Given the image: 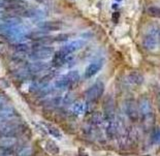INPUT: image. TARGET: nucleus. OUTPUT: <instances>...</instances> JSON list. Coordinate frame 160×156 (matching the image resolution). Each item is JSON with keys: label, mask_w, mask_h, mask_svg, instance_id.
I'll list each match as a JSON object with an SVG mask.
<instances>
[{"label": "nucleus", "mask_w": 160, "mask_h": 156, "mask_svg": "<svg viewBox=\"0 0 160 156\" xmlns=\"http://www.w3.org/2000/svg\"><path fill=\"white\" fill-rule=\"evenodd\" d=\"M71 82L69 81V79L67 78V76L61 77L58 80L55 81V88L57 89H67L71 86Z\"/></svg>", "instance_id": "2eb2a0df"}, {"label": "nucleus", "mask_w": 160, "mask_h": 156, "mask_svg": "<svg viewBox=\"0 0 160 156\" xmlns=\"http://www.w3.org/2000/svg\"><path fill=\"white\" fill-rule=\"evenodd\" d=\"M125 113L132 122H137L139 118L138 103L133 99H127L125 101Z\"/></svg>", "instance_id": "20e7f679"}, {"label": "nucleus", "mask_w": 160, "mask_h": 156, "mask_svg": "<svg viewBox=\"0 0 160 156\" xmlns=\"http://www.w3.org/2000/svg\"><path fill=\"white\" fill-rule=\"evenodd\" d=\"M90 124L94 125V126H99V125L104 123V118L103 115L99 113V112H95L90 116Z\"/></svg>", "instance_id": "dca6fc26"}, {"label": "nucleus", "mask_w": 160, "mask_h": 156, "mask_svg": "<svg viewBox=\"0 0 160 156\" xmlns=\"http://www.w3.org/2000/svg\"><path fill=\"white\" fill-rule=\"evenodd\" d=\"M84 46H85L84 40H74V42H71L68 45L62 47L61 51H62L63 53H65L66 55H69V54L76 52V51L80 50L81 48H83Z\"/></svg>", "instance_id": "423d86ee"}, {"label": "nucleus", "mask_w": 160, "mask_h": 156, "mask_svg": "<svg viewBox=\"0 0 160 156\" xmlns=\"http://www.w3.org/2000/svg\"><path fill=\"white\" fill-rule=\"evenodd\" d=\"M27 68H28L29 73H42L48 68V64L45 62H42V61H36V62L28 64V67H27Z\"/></svg>", "instance_id": "9d476101"}, {"label": "nucleus", "mask_w": 160, "mask_h": 156, "mask_svg": "<svg viewBox=\"0 0 160 156\" xmlns=\"http://www.w3.org/2000/svg\"><path fill=\"white\" fill-rule=\"evenodd\" d=\"M18 140L16 137H0V149H11L13 150Z\"/></svg>", "instance_id": "0eeeda50"}, {"label": "nucleus", "mask_w": 160, "mask_h": 156, "mask_svg": "<svg viewBox=\"0 0 160 156\" xmlns=\"http://www.w3.org/2000/svg\"><path fill=\"white\" fill-rule=\"evenodd\" d=\"M116 1H122V0H116Z\"/></svg>", "instance_id": "7c9ffc66"}, {"label": "nucleus", "mask_w": 160, "mask_h": 156, "mask_svg": "<svg viewBox=\"0 0 160 156\" xmlns=\"http://www.w3.org/2000/svg\"><path fill=\"white\" fill-rule=\"evenodd\" d=\"M46 150L52 155H58L60 152V149L58 147V145L53 141H48L46 142Z\"/></svg>", "instance_id": "a211bd4d"}, {"label": "nucleus", "mask_w": 160, "mask_h": 156, "mask_svg": "<svg viewBox=\"0 0 160 156\" xmlns=\"http://www.w3.org/2000/svg\"><path fill=\"white\" fill-rule=\"evenodd\" d=\"M20 128V125L16 123H0V137H16Z\"/></svg>", "instance_id": "39448f33"}, {"label": "nucleus", "mask_w": 160, "mask_h": 156, "mask_svg": "<svg viewBox=\"0 0 160 156\" xmlns=\"http://www.w3.org/2000/svg\"><path fill=\"white\" fill-rule=\"evenodd\" d=\"M33 154V149L30 146H25L23 147L21 150L17 153V156H32Z\"/></svg>", "instance_id": "aec40b11"}, {"label": "nucleus", "mask_w": 160, "mask_h": 156, "mask_svg": "<svg viewBox=\"0 0 160 156\" xmlns=\"http://www.w3.org/2000/svg\"><path fill=\"white\" fill-rule=\"evenodd\" d=\"M144 47L148 50H155L158 47V35L149 34L144 38Z\"/></svg>", "instance_id": "1a4fd4ad"}, {"label": "nucleus", "mask_w": 160, "mask_h": 156, "mask_svg": "<svg viewBox=\"0 0 160 156\" xmlns=\"http://www.w3.org/2000/svg\"><path fill=\"white\" fill-rule=\"evenodd\" d=\"M101 67H102V65H101L100 62H94V63L89 64L86 70H85V78L89 79V78L95 76V74L101 69Z\"/></svg>", "instance_id": "9b49d317"}, {"label": "nucleus", "mask_w": 160, "mask_h": 156, "mask_svg": "<svg viewBox=\"0 0 160 156\" xmlns=\"http://www.w3.org/2000/svg\"><path fill=\"white\" fill-rule=\"evenodd\" d=\"M66 76L69 79L71 84H76L78 81L80 80V73H79V72H77V70H71V72H69Z\"/></svg>", "instance_id": "412c9836"}, {"label": "nucleus", "mask_w": 160, "mask_h": 156, "mask_svg": "<svg viewBox=\"0 0 160 156\" xmlns=\"http://www.w3.org/2000/svg\"><path fill=\"white\" fill-rule=\"evenodd\" d=\"M159 140H160V131H159V128L156 127L151 133V141L153 144H158Z\"/></svg>", "instance_id": "b1692460"}, {"label": "nucleus", "mask_w": 160, "mask_h": 156, "mask_svg": "<svg viewBox=\"0 0 160 156\" xmlns=\"http://www.w3.org/2000/svg\"><path fill=\"white\" fill-rule=\"evenodd\" d=\"M119 16H120V13H119L118 12H116V13H113V17H112V19H113V21H114L115 23H117V22H118Z\"/></svg>", "instance_id": "c85d7f7f"}, {"label": "nucleus", "mask_w": 160, "mask_h": 156, "mask_svg": "<svg viewBox=\"0 0 160 156\" xmlns=\"http://www.w3.org/2000/svg\"><path fill=\"white\" fill-rule=\"evenodd\" d=\"M112 8H115V9H117V8H118V5H117V4H114L113 6H112Z\"/></svg>", "instance_id": "c756f323"}, {"label": "nucleus", "mask_w": 160, "mask_h": 156, "mask_svg": "<svg viewBox=\"0 0 160 156\" xmlns=\"http://www.w3.org/2000/svg\"><path fill=\"white\" fill-rule=\"evenodd\" d=\"M13 150L11 149H0V156H11Z\"/></svg>", "instance_id": "bb28decb"}, {"label": "nucleus", "mask_w": 160, "mask_h": 156, "mask_svg": "<svg viewBox=\"0 0 160 156\" xmlns=\"http://www.w3.org/2000/svg\"><path fill=\"white\" fill-rule=\"evenodd\" d=\"M16 112L13 108H9V107H2L0 108V118H12L15 116Z\"/></svg>", "instance_id": "6ab92c4d"}, {"label": "nucleus", "mask_w": 160, "mask_h": 156, "mask_svg": "<svg viewBox=\"0 0 160 156\" xmlns=\"http://www.w3.org/2000/svg\"><path fill=\"white\" fill-rule=\"evenodd\" d=\"M86 111H87V103H84V101H77V103L71 104V112L76 116L83 115L84 113H86Z\"/></svg>", "instance_id": "f8f14e48"}, {"label": "nucleus", "mask_w": 160, "mask_h": 156, "mask_svg": "<svg viewBox=\"0 0 160 156\" xmlns=\"http://www.w3.org/2000/svg\"><path fill=\"white\" fill-rule=\"evenodd\" d=\"M147 12L149 13V16L153 17V18H159L160 17V9L158 6H155V5L149 6Z\"/></svg>", "instance_id": "4be33fe9"}, {"label": "nucleus", "mask_w": 160, "mask_h": 156, "mask_svg": "<svg viewBox=\"0 0 160 156\" xmlns=\"http://www.w3.org/2000/svg\"><path fill=\"white\" fill-rule=\"evenodd\" d=\"M67 56L68 55H66L65 53H63L61 50L54 53L53 54V60H52V63L54 64V66H56V67L62 66L63 64L67 61Z\"/></svg>", "instance_id": "6e6552de"}, {"label": "nucleus", "mask_w": 160, "mask_h": 156, "mask_svg": "<svg viewBox=\"0 0 160 156\" xmlns=\"http://www.w3.org/2000/svg\"><path fill=\"white\" fill-rule=\"evenodd\" d=\"M54 54V50L51 47H43V46H38L35 47V49L29 54L30 58L34 60H43L48 59L50 57H52Z\"/></svg>", "instance_id": "7ed1b4c3"}, {"label": "nucleus", "mask_w": 160, "mask_h": 156, "mask_svg": "<svg viewBox=\"0 0 160 156\" xmlns=\"http://www.w3.org/2000/svg\"><path fill=\"white\" fill-rule=\"evenodd\" d=\"M45 127L48 131V133L52 135L54 138H56V140H61V138H62V133H61V131L58 129L55 125H52L50 123H46Z\"/></svg>", "instance_id": "4468645a"}, {"label": "nucleus", "mask_w": 160, "mask_h": 156, "mask_svg": "<svg viewBox=\"0 0 160 156\" xmlns=\"http://www.w3.org/2000/svg\"><path fill=\"white\" fill-rule=\"evenodd\" d=\"M54 77H55V73L54 72H50V73H48L47 74H45L42 79H40L39 81V84H42V85H47L48 83L50 82L51 80H53L54 79Z\"/></svg>", "instance_id": "5701e85b"}, {"label": "nucleus", "mask_w": 160, "mask_h": 156, "mask_svg": "<svg viewBox=\"0 0 160 156\" xmlns=\"http://www.w3.org/2000/svg\"><path fill=\"white\" fill-rule=\"evenodd\" d=\"M68 37L69 35L66 33H59V34L54 36V42H66V40H68Z\"/></svg>", "instance_id": "a878e982"}, {"label": "nucleus", "mask_w": 160, "mask_h": 156, "mask_svg": "<svg viewBox=\"0 0 160 156\" xmlns=\"http://www.w3.org/2000/svg\"><path fill=\"white\" fill-rule=\"evenodd\" d=\"M6 101H8V99H6V97H5V96H3V95H0V108H2V107H5V104H6Z\"/></svg>", "instance_id": "cd10ccee"}, {"label": "nucleus", "mask_w": 160, "mask_h": 156, "mask_svg": "<svg viewBox=\"0 0 160 156\" xmlns=\"http://www.w3.org/2000/svg\"><path fill=\"white\" fill-rule=\"evenodd\" d=\"M104 91V85L102 82H96L93 84L90 88H88L86 93H85V97L88 101H95L98 98L102 96Z\"/></svg>", "instance_id": "f03ea898"}, {"label": "nucleus", "mask_w": 160, "mask_h": 156, "mask_svg": "<svg viewBox=\"0 0 160 156\" xmlns=\"http://www.w3.org/2000/svg\"><path fill=\"white\" fill-rule=\"evenodd\" d=\"M127 79L129 81V83L132 84V85H137V86H138V85H142V83H144L145 81V78L144 76L138 73V72H132L130 73L127 76Z\"/></svg>", "instance_id": "ddd939ff"}, {"label": "nucleus", "mask_w": 160, "mask_h": 156, "mask_svg": "<svg viewBox=\"0 0 160 156\" xmlns=\"http://www.w3.org/2000/svg\"><path fill=\"white\" fill-rule=\"evenodd\" d=\"M15 51L18 53H27L29 51V46L26 43H19L15 46Z\"/></svg>", "instance_id": "393cba45"}, {"label": "nucleus", "mask_w": 160, "mask_h": 156, "mask_svg": "<svg viewBox=\"0 0 160 156\" xmlns=\"http://www.w3.org/2000/svg\"><path fill=\"white\" fill-rule=\"evenodd\" d=\"M138 115L142 118V124H147L148 127L152 126V122L154 120V110L151 100L148 97H142L138 103Z\"/></svg>", "instance_id": "f257e3e1"}, {"label": "nucleus", "mask_w": 160, "mask_h": 156, "mask_svg": "<svg viewBox=\"0 0 160 156\" xmlns=\"http://www.w3.org/2000/svg\"><path fill=\"white\" fill-rule=\"evenodd\" d=\"M39 27L48 31H57L61 29V24L58 22H45L39 24Z\"/></svg>", "instance_id": "f3484780"}]
</instances>
